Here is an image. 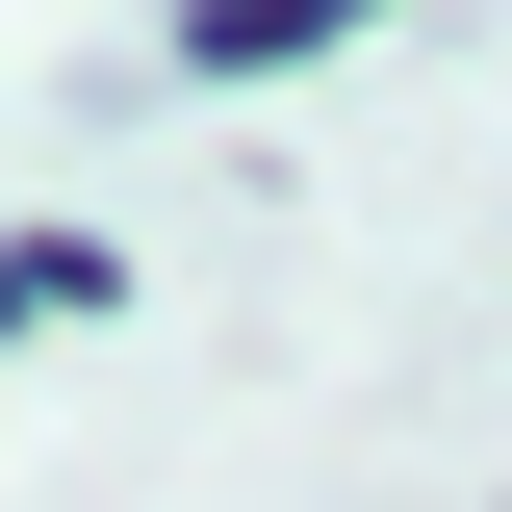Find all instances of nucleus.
<instances>
[{"label": "nucleus", "instance_id": "obj_1", "mask_svg": "<svg viewBox=\"0 0 512 512\" xmlns=\"http://www.w3.org/2000/svg\"><path fill=\"white\" fill-rule=\"evenodd\" d=\"M128 308V231H0V333H103Z\"/></svg>", "mask_w": 512, "mask_h": 512}, {"label": "nucleus", "instance_id": "obj_2", "mask_svg": "<svg viewBox=\"0 0 512 512\" xmlns=\"http://www.w3.org/2000/svg\"><path fill=\"white\" fill-rule=\"evenodd\" d=\"M359 0H180V77H282V52H333Z\"/></svg>", "mask_w": 512, "mask_h": 512}]
</instances>
